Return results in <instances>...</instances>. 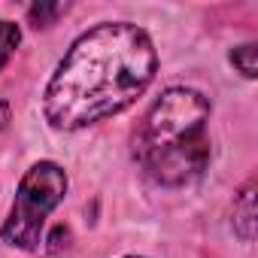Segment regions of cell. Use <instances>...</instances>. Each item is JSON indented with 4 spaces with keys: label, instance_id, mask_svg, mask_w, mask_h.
<instances>
[{
    "label": "cell",
    "instance_id": "5",
    "mask_svg": "<svg viewBox=\"0 0 258 258\" xmlns=\"http://www.w3.org/2000/svg\"><path fill=\"white\" fill-rule=\"evenodd\" d=\"M231 64H234L246 79H255V76H258V49H255V43L237 46V49L231 52Z\"/></svg>",
    "mask_w": 258,
    "mask_h": 258
},
{
    "label": "cell",
    "instance_id": "3",
    "mask_svg": "<svg viewBox=\"0 0 258 258\" xmlns=\"http://www.w3.org/2000/svg\"><path fill=\"white\" fill-rule=\"evenodd\" d=\"M64 191H67V173L55 161L34 164L16 191L10 219L4 222V240L16 249H37L43 225L49 213L64 201Z\"/></svg>",
    "mask_w": 258,
    "mask_h": 258
},
{
    "label": "cell",
    "instance_id": "8",
    "mask_svg": "<svg viewBox=\"0 0 258 258\" xmlns=\"http://www.w3.org/2000/svg\"><path fill=\"white\" fill-rule=\"evenodd\" d=\"M10 118H13V109H10V103L7 100H0V131L10 124Z\"/></svg>",
    "mask_w": 258,
    "mask_h": 258
},
{
    "label": "cell",
    "instance_id": "4",
    "mask_svg": "<svg viewBox=\"0 0 258 258\" xmlns=\"http://www.w3.org/2000/svg\"><path fill=\"white\" fill-rule=\"evenodd\" d=\"M234 225L243 240H252L255 231V182H246L234 201Z\"/></svg>",
    "mask_w": 258,
    "mask_h": 258
},
{
    "label": "cell",
    "instance_id": "6",
    "mask_svg": "<svg viewBox=\"0 0 258 258\" xmlns=\"http://www.w3.org/2000/svg\"><path fill=\"white\" fill-rule=\"evenodd\" d=\"M19 43H22L19 25H13V22H0V70L7 67V61L13 58V52L19 49Z\"/></svg>",
    "mask_w": 258,
    "mask_h": 258
},
{
    "label": "cell",
    "instance_id": "2",
    "mask_svg": "<svg viewBox=\"0 0 258 258\" xmlns=\"http://www.w3.org/2000/svg\"><path fill=\"white\" fill-rule=\"evenodd\" d=\"M207 118L210 100L195 88H167L152 103L137 131L134 152L158 182L179 185L207 167Z\"/></svg>",
    "mask_w": 258,
    "mask_h": 258
},
{
    "label": "cell",
    "instance_id": "7",
    "mask_svg": "<svg viewBox=\"0 0 258 258\" xmlns=\"http://www.w3.org/2000/svg\"><path fill=\"white\" fill-rule=\"evenodd\" d=\"M64 10H67V4H37V7H31V22L37 28H49L52 19H58Z\"/></svg>",
    "mask_w": 258,
    "mask_h": 258
},
{
    "label": "cell",
    "instance_id": "9",
    "mask_svg": "<svg viewBox=\"0 0 258 258\" xmlns=\"http://www.w3.org/2000/svg\"><path fill=\"white\" fill-rule=\"evenodd\" d=\"M131 258H134V255H131Z\"/></svg>",
    "mask_w": 258,
    "mask_h": 258
},
{
    "label": "cell",
    "instance_id": "1",
    "mask_svg": "<svg viewBox=\"0 0 258 258\" xmlns=\"http://www.w3.org/2000/svg\"><path fill=\"white\" fill-rule=\"evenodd\" d=\"M158 67L149 34L131 22H106L85 31L46 85V118L76 131L131 106Z\"/></svg>",
    "mask_w": 258,
    "mask_h": 258
}]
</instances>
